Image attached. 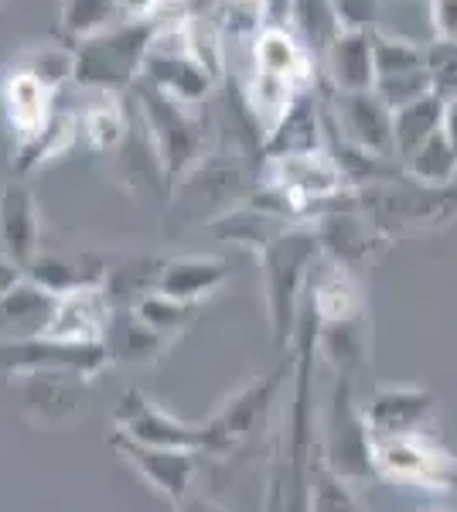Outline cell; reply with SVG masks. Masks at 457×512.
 I'll return each mask as SVG.
<instances>
[{
  "label": "cell",
  "mask_w": 457,
  "mask_h": 512,
  "mask_svg": "<svg viewBox=\"0 0 457 512\" xmlns=\"http://www.w3.org/2000/svg\"><path fill=\"white\" fill-rule=\"evenodd\" d=\"M307 89H314L307 45L287 28H267L253 41V76L246 82V110L260 134V147Z\"/></svg>",
  "instance_id": "6da1fadb"
},
{
  "label": "cell",
  "mask_w": 457,
  "mask_h": 512,
  "mask_svg": "<svg viewBox=\"0 0 457 512\" xmlns=\"http://www.w3.org/2000/svg\"><path fill=\"white\" fill-rule=\"evenodd\" d=\"M321 239L314 229H287L273 243L263 246L260 253V274H263V294H267V315L277 345L294 342L297 321H301L304 287L311 277V267L321 260Z\"/></svg>",
  "instance_id": "7a4b0ae2"
},
{
  "label": "cell",
  "mask_w": 457,
  "mask_h": 512,
  "mask_svg": "<svg viewBox=\"0 0 457 512\" xmlns=\"http://www.w3.org/2000/svg\"><path fill=\"white\" fill-rule=\"evenodd\" d=\"M134 96L140 106V123H144L147 137H151L161 171L168 178V188H174L209 158L205 117L198 113V106L178 103L174 96L147 86V82H137Z\"/></svg>",
  "instance_id": "3957f363"
},
{
  "label": "cell",
  "mask_w": 457,
  "mask_h": 512,
  "mask_svg": "<svg viewBox=\"0 0 457 512\" xmlns=\"http://www.w3.org/2000/svg\"><path fill=\"white\" fill-rule=\"evenodd\" d=\"M154 24L151 21H116L113 28L96 31L72 45L76 82L93 93H123L134 89L144 76V62L151 52Z\"/></svg>",
  "instance_id": "277c9868"
},
{
  "label": "cell",
  "mask_w": 457,
  "mask_h": 512,
  "mask_svg": "<svg viewBox=\"0 0 457 512\" xmlns=\"http://www.w3.org/2000/svg\"><path fill=\"white\" fill-rule=\"evenodd\" d=\"M335 393L318 424V454L321 461L345 482H365L376 475L372 465V434L365 427L362 403L355 400V376L335 373Z\"/></svg>",
  "instance_id": "5b68a950"
},
{
  "label": "cell",
  "mask_w": 457,
  "mask_h": 512,
  "mask_svg": "<svg viewBox=\"0 0 457 512\" xmlns=\"http://www.w3.org/2000/svg\"><path fill=\"white\" fill-rule=\"evenodd\" d=\"M284 376H290V362L267 376L249 379L243 390L222 400V407L202 420V458H229L243 448L273 414V403L284 393Z\"/></svg>",
  "instance_id": "8992f818"
},
{
  "label": "cell",
  "mask_w": 457,
  "mask_h": 512,
  "mask_svg": "<svg viewBox=\"0 0 457 512\" xmlns=\"http://www.w3.org/2000/svg\"><path fill=\"white\" fill-rule=\"evenodd\" d=\"M372 465H376V475L400 485H413V489H427V492L457 489L454 451L444 448L427 431L376 437L372 441Z\"/></svg>",
  "instance_id": "52a82bcc"
},
{
  "label": "cell",
  "mask_w": 457,
  "mask_h": 512,
  "mask_svg": "<svg viewBox=\"0 0 457 512\" xmlns=\"http://www.w3.org/2000/svg\"><path fill=\"white\" fill-rule=\"evenodd\" d=\"M355 202L372 219L382 236H393L400 229L440 222L457 212V188H427L420 181H379V185L359 188Z\"/></svg>",
  "instance_id": "ba28073f"
},
{
  "label": "cell",
  "mask_w": 457,
  "mask_h": 512,
  "mask_svg": "<svg viewBox=\"0 0 457 512\" xmlns=\"http://www.w3.org/2000/svg\"><path fill=\"white\" fill-rule=\"evenodd\" d=\"M106 366H113L106 342H69V338L55 335L0 342V373L11 379L35 373H72L96 379Z\"/></svg>",
  "instance_id": "9c48e42d"
},
{
  "label": "cell",
  "mask_w": 457,
  "mask_h": 512,
  "mask_svg": "<svg viewBox=\"0 0 457 512\" xmlns=\"http://www.w3.org/2000/svg\"><path fill=\"white\" fill-rule=\"evenodd\" d=\"M263 185L273 188L277 195H284L290 209L304 219L307 209L328 205L342 195L348 185L345 171L338 168L335 154L324 151H307V154H280V158H267L260 171Z\"/></svg>",
  "instance_id": "30bf717a"
},
{
  "label": "cell",
  "mask_w": 457,
  "mask_h": 512,
  "mask_svg": "<svg viewBox=\"0 0 457 512\" xmlns=\"http://www.w3.org/2000/svg\"><path fill=\"white\" fill-rule=\"evenodd\" d=\"M113 431L137 444H147V448H174V451L202 454V424L178 420L154 396H147L137 386L123 390L120 403H116Z\"/></svg>",
  "instance_id": "8fae6325"
},
{
  "label": "cell",
  "mask_w": 457,
  "mask_h": 512,
  "mask_svg": "<svg viewBox=\"0 0 457 512\" xmlns=\"http://www.w3.org/2000/svg\"><path fill=\"white\" fill-rule=\"evenodd\" d=\"M106 444L113 448L116 458L127 461V465L134 468L161 499H168L171 506H181V502L195 492L198 458H202V454L174 451V448H147V444H137L116 431L110 434Z\"/></svg>",
  "instance_id": "7c38bea8"
},
{
  "label": "cell",
  "mask_w": 457,
  "mask_h": 512,
  "mask_svg": "<svg viewBox=\"0 0 457 512\" xmlns=\"http://www.w3.org/2000/svg\"><path fill=\"white\" fill-rule=\"evenodd\" d=\"M331 113H335V127L342 130V140L359 147L376 158H396L393 144V110L369 93H331Z\"/></svg>",
  "instance_id": "4fadbf2b"
},
{
  "label": "cell",
  "mask_w": 457,
  "mask_h": 512,
  "mask_svg": "<svg viewBox=\"0 0 457 512\" xmlns=\"http://www.w3.org/2000/svg\"><path fill=\"white\" fill-rule=\"evenodd\" d=\"M0 106H4V120L14 134V147H21L31 144L52 123L58 110V93L48 89L38 76H31V72L14 65L0 79Z\"/></svg>",
  "instance_id": "5bb4252c"
},
{
  "label": "cell",
  "mask_w": 457,
  "mask_h": 512,
  "mask_svg": "<svg viewBox=\"0 0 457 512\" xmlns=\"http://www.w3.org/2000/svg\"><path fill=\"white\" fill-rule=\"evenodd\" d=\"M437 410V396L423 386H379L362 400V417L369 427L372 441L376 437H396V434H417L423 431Z\"/></svg>",
  "instance_id": "9a60e30c"
},
{
  "label": "cell",
  "mask_w": 457,
  "mask_h": 512,
  "mask_svg": "<svg viewBox=\"0 0 457 512\" xmlns=\"http://www.w3.org/2000/svg\"><path fill=\"white\" fill-rule=\"evenodd\" d=\"M229 277H232V267L222 256L185 253V256H168V260H161L151 287L174 297V301L202 304V301H209L215 291H222Z\"/></svg>",
  "instance_id": "2e32d148"
},
{
  "label": "cell",
  "mask_w": 457,
  "mask_h": 512,
  "mask_svg": "<svg viewBox=\"0 0 457 512\" xmlns=\"http://www.w3.org/2000/svg\"><path fill=\"white\" fill-rule=\"evenodd\" d=\"M21 393L24 417H31L41 427H55L72 420V414L82 403V390L93 379L72 376V373H35V376H18L11 379Z\"/></svg>",
  "instance_id": "e0dca14e"
},
{
  "label": "cell",
  "mask_w": 457,
  "mask_h": 512,
  "mask_svg": "<svg viewBox=\"0 0 457 512\" xmlns=\"http://www.w3.org/2000/svg\"><path fill=\"white\" fill-rule=\"evenodd\" d=\"M116 311L120 308L113 304L110 284L62 294L55 304V318L48 335L69 338V342H106V332H110Z\"/></svg>",
  "instance_id": "ac0fdd59"
},
{
  "label": "cell",
  "mask_w": 457,
  "mask_h": 512,
  "mask_svg": "<svg viewBox=\"0 0 457 512\" xmlns=\"http://www.w3.org/2000/svg\"><path fill=\"white\" fill-rule=\"evenodd\" d=\"M0 250L21 267L41 253V209L21 178L0 185Z\"/></svg>",
  "instance_id": "d6986e66"
},
{
  "label": "cell",
  "mask_w": 457,
  "mask_h": 512,
  "mask_svg": "<svg viewBox=\"0 0 457 512\" xmlns=\"http://www.w3.org/2000/svg\"><path fill=\"white\" fill-rule=\"evenodd\" d=\"M321 69L331 93H369L376 86V55H372V31L345 28L321 52Z\"/></svg>",
  "instance_id": "ffe728a7"
},
{
  "label": "cell",
  "mask_w": 457,
  "mask_h": 512,
  "mask_svg": "<svg viewBox=\"0 0 457 512\" xmlns=\"http://www.w3.org/2000/svg\"><path fill=\"white\" fill-rule=\"evenodd\" d=\"M58 297L24 277L14 291L0 297V342H24V338L48 335L55 318Z\"/></svg>",
  "instance_id": "44dd1931"
},
{
  "label": "cell",
  "mask_w": 457,
  "mask_h": 512,
  "mask_svg": "<svg viewBox=\"0 0 457 512\" xmlns=\"http://www.w3.org/2000/svg\"><path fill=\"white\" fill-rule=\"evenodd\" d=\"M263 158H280V154H307V151H324V123L318 110V96L314 89H307L294 99V106L284 113V120L277 123V130L263 140Z\"/></svg>",
  "instance_id": "7402d4cb"
},
{
  "label": "cell",
  "mask_w": 457,
  "mask_h": 512,
  "mask_svg": "<svg viewBox=\"0 0 457 512\" xmlns=\"http://www.w3.org/2000/svg\"><path fill=\"white\" fill-rule=\"evenodd\" d=\"M24 274L55 297L82 291V287H103L106 280H110V270H106L99 260L96 263L93 260H76V256L45 253V250H41L35 260L24 267Z\"/></svg>",
  "instance_id": "603a6c76"
},
{
  "label": "cell",
  "mask_w": 457,
  "mask_h": 512,
  "mask_svg": "<svg viewBox=\"0 0 457 512\" xmlns=\"http://www.w3.org/2000/svg\"><path fill=\"white\" fill-rule=\"evenodd\" d=\"M79 134H82L79 113L62 110V106H58L52 123H48V127L41 130V134H38L35 140H31V144L14 147V158H11L14 175H18V178L24 181V178L35 175V171L48 168L52 161H58L62 154H69V151H72V144H76V137H79Z\"/></svg>",
  "instance_id": "cb8c5ba5"
},
{
  "label": "cell",
  "mask_w": 457,
  "mask_h": 512,
  "mask_svg": "<svg viewBox=\"0 0 457 512\" xmlns=\"http://www.w3.org/2000/svg\"><path fill=\"white\" fill-rule=\"evenodd\" d=\"M440 123H444V99L437 93L420 96L417 103H406L400 110H393V144L400 164L410 158L417 147L427 144L430 137L440 134Z\"/></svg>",
  "instance_id": "d4e9b609"
},
{
  "label": "cell",
  "mask_w": 457,
  "mask_h": 512,
  "mask_svg": "<svg viewBox=\"0 0 457 512\" xmlns=\"http://www.w3.org/2000/svg\"><path fill=\"white\" fill-rule=\"evenodd\" d=\"M79 127L89 147L99 154H120V147L130 137V120L123 113L120 96L113 93H96L93 103L79 113Z\"/></svg>",
  "instance_id": "484cf974"
},
{
  "label": "cell",
  "mask_w": 457,
  "mask_h": 512,
  "mask_svg": "<svg viewBox=\"0 0 457 512\" xmlns=\"http://www.w3.org/2000/svg\"><path fill=\"white\" fill-rule=\"evenodd\" d=\"M127 308L134 311V318L147 328V332L161 335L164 342H171V345H174V338L188 332V325L198 315V304L174 301V297L154 291V287H151V291H144V294H137Z\"/></svg>",
  "instance_id": "4316f807"
},
{
  "label": "cell",
  "mask_w": 457,
  "mask_h": 512,
  "mask_svg": "<svg viewBox=\"0 0 457 512\" xmlns=\"http://www.w3.org/2000/svg\"><path fill=\"white\" fill-rule=\"evenodd\" d=\"M106 349H110L113 362H137V366H147V362L161 359V355L171 349V342L147 332L134 318V311L127 308V311H116L110 332H106Z\"/></svg>",
  "instance_id": "83f0119b"
},
{
  "label": "cell",
  "mask_w": 457,
  "mask_h": 512,
  "mask_svg": "<svg viewBox=\"0 0 457 512\" xmlns=\"http://www.w3.org/2000/svg\"><path fill=\"white\" fill-rule=\"evenodd\" d=\"M406 178L420 181L427 188H451V181L457 175V151L451 147V140L444 137V130L434 134L423 147L410 154L403 161Z\"/></svg>",
  "instance_id": "f1b7e54d"
},
{
  "label": "cell",
  "mask_w": 457,
  "mask_h": 512,
  "mask_svg": "<svg viewBox=\"0 0 457 512\" xmlns=\"http://www.w3.org/2000/svg\"><path fill=\"white\" fill-rule=\"evenodd\" d=\"M290 21H294L297 35L307 41V52H324L338 35H342V18H338L331 0H294L290 7Z\"/></svg>",
  "instance_id": "f546056e"
},
{
  "label": "cell",
  "mask_w": 457,
  "mask_h": 512,
  "mask_svg": "<svg viewBox=\"0 0 457 512\" xmlns=\"http://www.w3.org/2000/svg\"><path fill=\"white\" fill-rule=\"evenodd\" d=\"M62 35L76 45V41L96 35V31L113 28L116 21H123L120 0H62Z\"/></svg>",
  "instance_id": "4dcf8cb0"
},
{
  "label": "cell",
  "mask_w": 457,
  "mask_h": 512,
  "mask_svg": "<svg viewBox=\"0 0 457 512\" xmlns=\"http://www.w3.org/2000/svg\"><path fill=\"white\" fill-rule=\"evenodd\" d=\"M212 28L219 38H249L256 41L270 28L267 0H215L212 4Z\"/></svg>",
  "instance_id": "1f68e13d"
},
{
  "label": "cell",
  "mask_w": 457,
  "mask_h": 512,
  "mask_svg": "<svg viewBox=\"0 0 457 512\" xmlns=\"http://www.w3.org/2000/svg\"><path fill=\"white\" fill-rule=\"evenodd\" d=\"M372 55H376V79L406 76V72L427 69V48L417 45V41L386 35V31H376V28H372Z\"/></svg>",
  "instance_id": "d6a6232c"
},
{
  "label": "cell",
  "mask_w": 457,
  "mask_h": 512,
  "mask_svg": "<svg viewBox=\"0 0 457 512\" xmlns=\"http://www.w3.org/2000/svg\"><path fill=\"white\" fill-rule=\"evenodd\" d=\"M307 512H365L359 495L352 492V482L331 472L321 461V454L311 468V506Z\"/></svg>",
  "instance_id": "836d02e7"
},
{
  "label": "cell",
  "mask_w": 457,
  "mask_h": 512,
  "mask_svg": "<svg viewBox=\"0 0 457 512\" xmlns=\"http://www.w3.org/2000/svg\"><path fill=\"white\" fill-rule=\"evenodd\" d=\"M18 69L31 72L45 82L48 89H62L65 82H76V59H72V48H55V45H45V48H31L28 55H21Z\"/></svg>",
  "instance_id": "e575fe53"
},
{
  "label": "cell",
  "mask_w": 457,
  "mask_h": 512,
  "mask_svg": "<svg viewBox=\"0 0 457 512\" xmlns=\"http://www.w3.org/2000/svg\"><path fill=\"white\" fill-rule=\"evenodd\" d=\"M427 72L440 99L457 96V41H440L427 45Z\"/></svg>",
  "instance_id": "d590c367"
},
{
  "label": "cell",
  "mask_w": 457,
  "mask_h": 512,
  "mask_svg": "<svg viewBox=\"0 0 457 512\" xmlns=\"http://www.w3.org/2000/svg\"><path fill=\"white\" fill-rule=\"evenodd\" d=\"M342 18V28L372 31V18H376V0H331Z\"/></svg>",
  "instance_id": "8d00e7d4"
},
{
  "label": "cell",
  "mask_w": 457,
  "mask_h": 512,
  "mask_svg": "<svg viewBox=\"0 0 457 512\" xmlns=\"http://www.w3.org/2000/svg\"><path fill=\"white\" fill-rule=\"evenodd\" d=\"M430 24L440 41H457V0H430Z\"/></svg>",
  "instance_id": "74e56055"
},
{
  "label": "cell",
  "mask_w": 457,
  "mask_h": 512,
  "mask_svg": "<svg viewBox=\"0 0 457 512\" xmlns=\"http://www.w3.org/2000/svg\"><path fill=\"white\" fill-rule=\"evenodd\" d=\"M24 277H28V274H24L21 263H14L11 256L0 250V297H4L7 291H14V287H18Z\"/></svg>",
  "instance_id": "f35d334b"
},
{
  "label": "cell",
  "mask_w": 457,
  "mask_h": 512,
  "mask_svg": "<svg viewBox=\"0 0 457 512\" xmlns=\"http://www.w3.org/2000/svg\"><path fill=\"white\" fill-rule=\"evenodd\" d=\"M164 0H120V14L130 21H147Z\"/></svg>",
  "instance_id": "ab89813d"
},
{
  "label": "cell",
  "mask_w": 457,
  "mask_h": 512,
  "mask_svg": "<svg viewBox=\"0 0 457 512\" xmlns=\"http://www.w3.org/2000/svg\"><path fill=\"white\" fill-rule=\"evenodd\" d=\"M174 512H226L212 495H202V492H191L181 506H174Z\"/></svg>",
  "instance_id": "60d3db41"
},
{
  "label": "cell",
  "mask_w": 457,
  "mask_h": 512,
  "mask_svg": "<svg viewBox=\"0 0 457 512\" xmlns=\"http://www.w3.org/2000/svg\"><path fill=\"white\" fill-rule=\"evenodd\" d=\"M440 130H444V137L451 140V147L457 151V96L444 99V123H440Z\"/></svg>",
  "instance_id": "b9f144b4"
}]
</instances>
